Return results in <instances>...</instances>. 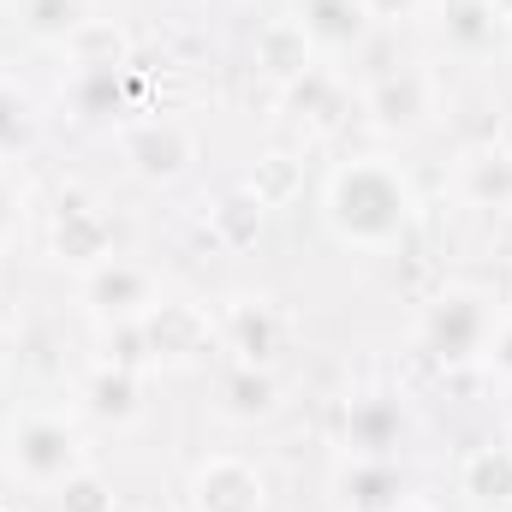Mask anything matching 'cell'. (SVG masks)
<instances>
[{
  "label": "cell",
  "mask_w": 512,
  "mask_h": 512,
  "mask_svg": "<svg viewBox=\"0 0 512 512\" xmlns=\"http://www.w3.org/2000/svg\"><path fill=\"white\" fill-rule=\"evenodd\" d=\"M423 221V197L417 179L405 173V161L393 155H346L328 167L322 179V227L334 233V245L364 256L399 251Z\"/></svg>",
  "instance_id": "cell-1"
},
{
  "label": "cell",
  "mask_w": 512,
  "mask_h": 512,
  "mask_svg": "<svg viewBox=\"0 0 512 512\" xmlns=\"http://www.w3.org/2000/svg\"><path fill=\"white\" fill-rule=\"evenodd\" d=\"M501 316H507V304H501L489 286H477V280H447V286L423 304V316H417V346H423V358H429L441 376L483 370Z\"/></svg>",
  "instance_id": "cell-2"
},
{
  "label": "cell",
  "mask_w": 512,
  "mask_h": 512,
  "mask_svg": "<svg viewBox=\"0 0 512 512\" xmlns=\"http://www.w3.org/2000/svg\"><path fill=\"white\" fill-rule=\"evenodd\" d=\"M0 459L6 471L36 489V495H54L66 477H78L90 465V447H84V429L60 411H18L0 435Z\"/></svg>",
  "instance_id": "cell-3"
},
{
  "label": "cell",
  "mask_w": 512,
  "mask_h": 512,
  "mask_svg": "<svg viewBox=\"0 0 512 512\" xmlns=\"http://www.w3.org/2000/svg\"><path fill=\"white\" fill-rule=\"evenodd\" d=\"M120 251V221L114 209L90 191V185H60L54 203H48V256L72 274L108 262Z\"/></svg>",
  "instance_id": "cell-4"
},
{
  "label": "cell",
  "mask_w": 512,
  "mask_h": 512,
  "mask_svg": "<svg viewBox=\"0 0 512 512\" xmlns=\"http://www.w3.org/2000/svg\"><path fill=\"white\" fill-rule=\"evenodd\" d=\"M137 328H143V346H149V370H203L221 352L215 310L197 304V298H161Z\"/></svg>",
  "instance_id": "cell-5"
},
{
  "label": "cell",
  "mask_w": 512,
  "mask_h": 512,
  "mask_svg": "<svg viewBox=\"0 0 512 512\" xmlns=\"http://www.w3.org/2000/svg\"><path fill=\"white\" fill-rule=\"evenodd\" d=\"M120 161H126L131 179L167 191L197 167V131L173 114H137L120 126Z\"/></svg>",
  "instance_id": "cell-6"
},
{
  "label": "cell",
  "mask_w": 512,
  "mask_h": 512,
  "mask_svg": "<svg viewBox=\"0 0 512 512\" xmlns=\"http://www.w3.org/2000/svg\"><path fill=\"white\" fill-rule=\"evenodd\" d=\"M435 102H441V84H435L429 66H393L382 78H370L364 96H358L364 126L376 137H417V131H429Z\"/></svg>",
  "instance_id": "cell-7"
},
{
  "label": "cell",
  "mask_w": 512,
  "mask_h": 512,
  "mask_svg": "<svg viewBox=\"0 0 512 512\" xmlns=\"http://www.w3.org/2000/svg\"><path fill=\"white\" fill-rule=\"evenodd\" d=\"M78 304H84V316H90L96 328L143 322V316L161 304V280H155L143 262H131V256L114 251L108 262H96V268L78 274Z\"/></svg>",
  "instance_id": "cell-8"
},
{
  "label": "cell",
  "mask_w": 512,
  "mask_h": 512,
  "mask_svg": "<svg viewBox=\"0 0 512 512\" xmlns=\"http://www.w3.org/2000/svg\"><path fill=\"white\" fill-rule=\"evenodd\" d=\"M185 512H268V477L245 453H203L185 477Z\"/></svg>",
  "instance_id": "cell-9"
},
{
  "label": "cell",
  "mask_w": 512,
  "mask_h": 512,
  "mask_svg": "<svg viewBox=\"0 0 512 512\" xmlns=\"http://www.w3.org/2000/svg\"><path fill=\"white\" fill-rule=\"evenodd\" d=\"M405 435H411V405L393 387L352 393L340 411V453H352V459H399Z\"/></svg>",
  "instance_id": "cell-10"
},
{
  "label": "cell",
  "mask_w": 512,
  "mask_h": 512,
  "mask_svg": "<svg viewBox=\"0 0 512 512\" xmlns=\"http://www.w3.org/2000/svg\"><path fill=\"white\" fill-rule=\"evenodd\" d=\"M215 328H221V352H233V364L274 370V358L286 346V322H280L274 298H262V292H227L215 310Z\"/></svg>",
  "instance_id": "cell-11"
},
{
  "label": "cell",
  "mask_w": 512,
  "mask_h": 512,
  "mask_svg": "<svg viewBox=\"0 0 512 512\" xmlns=\"http://www.w3.org/2000/svg\"><path fill=\"white\" fill-rule=\"evenodd\" d=\"M60 108L78 126H126L137 120V78L131 66H72L60 84Z\"/></svg>",
  "instance_id": "cell-12"
},
{
  "label": "cell",
  "mask_w": 512,
  "mask_h": 512,
  "mask_svg": "<svg viewBox=\"0 0 512 512\" xmlns=\"http://www.w3.org/2000/svg\"><path fill=\"white\" fill-rule=\"evenodd\" d=\"M447 185L465 209H483V215H512V143L501 137H483V143H465L447 167Z\"/></svg>",
  "instance_id": "cell-13"
},
{
  "label": "cell",
  "mask_w": 512,
  "mask_h": 512,
  "mask_svg": "<svg viewBox=\"0 0 512 512\" xmlns=\"http://www.w3.org/2000/svg\"><path fill=\"white\" fill-rule=\"evenodd\" d=\"M334 512H399L411 501V477L399 471V459H352L340 453L334 477H328Z\"/></svg>",
  "instance_id": "cell-14"
},
{
  "label": "cell",
  "mask_w": 512,
  "mask_h": 512,
  "mask_svg": "<svg viewBox=\"0 0 512 512\" xmlns=\"http://www.w3.org/2000/svg\"><path fill=\"white\" fill-rule=\"evenodd\" d=\"M292 18H298V30L310 36V48L322 60L358 54L376 36V6L370 0H292Z\"/></svg>",
  "instance_id": "cell-15"
},
{
  "label": "cell",
  "mask_w": 512,
  "mask_h": 512,
  "mask_svg": "<svg viewBox=\"0 0 512 512\" xmlns=\"http://www.w3.org/2000/svg\"><path fill=\"white\" fill-rule=\"evenodd\" d=\"M280 108H286V120L304 131V137H334V131L346 126V114H352V90H346V78L322 60V66H310L304 78L280 84Z\"/></svg>",
  "instance_id": "cell-16"
},
{
  "label": "cell",
  "mask_w": 512,
  "mask_h": 512,
  "mask_svg": "<svg viewBox=\"0 0 512 512\" xmlns=\"http://www.w3.org/2000/svg\"><path fill=\"white\" fill-rule=\"evenodd\" d=\"M78 405H84V417H90L96 429H114V435L137 429L143 411H149L143 376H137V370H120V364H90V376L78 382Z\"/></svg>",
  "instance_id": "cell-17"
},
{
  "label": "cell",
  "mask_w": 512,
  "mask_h": 512,
  "mask_svg": "<svg viewBox=\"0 0 512 512\" xmlns=\"http://www.w3.org/2000/svg\"><path fill=\"white\" fill-rule=\"evenodd\" d=\"M286 393H280V376L262 370V364H227L221 382H215V417L221 423H239V429H256L268 417H280Z\"/></svg>",
  "instance_id": "cell-18"
},
{
  "label": "cell",
  "mask_w": 512,
  "mask_h": 512,
  "mask_svg": "<svg viewBox=\"0 0 512 512\" xmlns=\"http://www.w3.org/2000/svg\"><path fill=\"white\" fill-rule=\"evenodd\" d=\"M435 24L441 42L465 60H489L507 42V18L495 12V0H435Z\"/></svg>",
  "instance_id": "cell-19"
},
{
  "label": "cell",
  "mask_w": 512,
  "mask_h": 512,
  "mask_svg": "<svg viewBox=\"0 0 512 512\" xmlns=\"http://www.w3.org/2000/svg\"><path fill=\"white\" fill-rule=\"evenodd\" d=\"M459 495L471 512H512V447L483 441L459 459Z\"/></svg>",
  "instance_id": "cell-20"
},
{
  "label": "cell",
  "mask_w": 512,
  "mask_h": 512,
  "mask_svg": "<svg viewBox=\"0 0 512 512\" xmlns=\"http://www.w3.org/2000/svg\"><path fill=\"white\" fill-rule=\"evenodd\" d=\"M251 60L274 78V84H292V78H304L310 66H322V54L310 48V36L298 30V18H292V12H286V18H268V24H256Z\"/></svg>",
  "instance_id": "cell-21"
},
{
  "label": "cell",
  "mask_w": 512,
  "mask_h": 512,
  "mask_svg": "<svg viewBox=\"0 0 512 512\" xmlns=\"http://www.w3.org/2000/svg\"><path fill=\"white\" fill-rule=\"evenodd\" d=\"M36 143H42V102L30 96V84L0 72V167L30 161Z\"/></svg>",
  "instance_id": "cell-22"
},
{
  "label": "cell",
  "mask_w": 512,
  "mask_h": 512,
  "mask_svg": "<svg viewBox=\"0 0 512 512\" xmlns=\"http://www.w3.org/2000/svg\"><path fill=\"white\" fill-rule=\"evenodd\" d=\"M90 18H96L90 0H24V6H18L24 36H30L36 48H60V54H66V42H72Z\"/></svg>",
  "instance_id": "cell-23"
},
{
  "label": "cell",
  "mask_w": 512,
  "mask_h": 512,
  "mask_svg": "<svg viewBox=\"0 0 512 512\" xmlns=\"http://www.w3.org/2000/svg\"><path fill=\"white\" fill-rule=\"evenodd\" d=\"M262 227H268V209L256 203L245 185H233V191H221L209 203V233H215L221 251H251L256 239H262Z\"/></svg>",
  "instance_id": "cell-24"
},
{
  "label": "cell",
  "mask_w": 512,
  "mask_h": 512,
  "mask_svg": "<svg viewBox=\"0 0 512 512\" xmlns=\"http://www.w3.org/2000/svg\"><path fill=\"white\" fill-rule=\"evenodd\" d=\"M239 185L251 191L262 209H286V203L304 191V155H298V149H268V155H256V167Z\"/></svg>",
  "instance_id": "cell-25"
},
{
  "label": "cell",
  "mask_w": 512,
  "mask_h": 512,
  "mask_svg": "<svg viewBox=\"0 0 512 512\" xmlns=\"http://www.w3.org/2000/svg\"><path fill=\"white\" fill-rule=\"evenodd\" d=\"M48 501H54V512H126L120 489H114V483H108L96 465H84L78 477H66V483H60Z\"/></svg>",
  "instance_id": "cell-26"
},
{
  "label": "cell",
  "mask_w": 512,
  "mask_h": 512,
  "mask_svg": "<svg viewBox=\"0 0 512 512\" xmlns=\"http://www.w3.org/2000/svg\"><path fill=\"white\" fill-rule=\"evenodd\" d=\"M66 60H72V66H131L126 30H114L108 18H90V24L66 42Z\"/></svg>",
  "instance_id": "cell-27"
},
{
  "label": "cell",
  "mask_w": 512,
  "mask_h": 512,
  "mask_svg": "<svg viewBox=\"0 0 512 512\" xmlns=\"http://www.w3.org/2000/svg\"><path fill=\"white\" fill-rule=\"evenodd\" d=\"M18 227H24V191H18V179L0 167V256L18 245Z\"/></svg>",
  "instance_id": "cell-28"
},
{
  "label": "cell",
  "mask_w": 512,
  "mask_h": 512,
  "mask_svg": "<svg viewBox=\"0 0 512 512\" xmlns=\"http://www.w3.org/2000/svg\"><path fill=\"white\" fill-rule=\"evenodd\" d=\"M483 370H489L495 382H507V387H512V310L501 316V328H495V346H489Z\"/></svg>",
  "instance_id": "cell-29"
},
{
  "label": "cell",
  "mask_w": 512,
  "mask_h": 512,
  "mask_svg": "<svg viewBox=\"0 0 512 512\" xmlns=\"http://www.w3.org/2000/svg\"><path fill=\"white\" fill-rule=\"evenodd\" d=\"M399 512H447V507H435V501H423V495H411V501H405Z\"/></svg>",
  "instance_id": "cell-30"
},
{
  "label": "cell",
  "mask_w": 512,
  "mask_h": 512,
  "mask_svg": "<svg viewBox=\"0 0 512 512\" xmlns=\"http://www.w3.org/2000/svg\"><path fill=\"white\" fill-rule=\"evenodd\" d=\"M495 12H501V18H507V30H512V0H495Z\"/></svg>",
  "instance_id": "cell-31"
},
{
  "label": "cell",
  "mask_w": 512,
  "mask_h": 512,
  "mask_svg": "<svg viewBox=\"0 0 512 512\" xmlns=\"http://www.w3.org/2000/svg\"><path fill=\"white\" fill-rule=\"evenodd\" d=\"M0 352H6V316H0Z\"/></svg>",
  "instance_id": "cell-32"
},
{
  "label": "cell",
  "mask_w": 512,
  "mask_h": 512,
  "mask_svg": "<svg viewBox=\"0 0 512 512\" xmlns=\"http://www.w3.org/2000/svg\"><path fill=\"white\" fill-rule=\"evenodd\" d=\"M501 441H507V447H512V423H507V435H501Z\"/></svg>",
  "instance_id": "cell-33"
},
{
  "label": "cell",
  "mask_w": 512,
  "mask_h": 512,
  "mask_svg": "<svg viewBox=\"0 0 512 512\" xmlns=\"http://www.w3.org/2000/svg\"><path fill=\"white\" fill-rule=\"evenodd\" d=\"M143 512H173V507H143Z\"/></svg>",
  "instance_id": "cell-34"
}]
</instances>
